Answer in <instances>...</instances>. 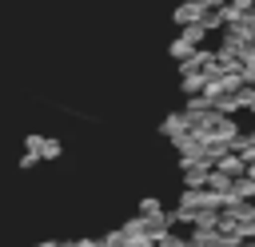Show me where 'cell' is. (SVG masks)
Here are the masks:
<instances>
[{
	"label": "cell",
	"mask_w": 255,
	"mask_h": 247,
	"mask_svg": "<svg viewBox=\"0 0 255 247\" xmlns=\"http://www.w3.org/2000/svg\"><path fill=\"white\" fill-rule=\"evenodd\" d=\"M247 179H255V163H247Z\"/></svg>",
	"instance_id": "19"
},
{
	"label": "cell",
	"mask_w": 255,
	"mask_h": 247,
	"mask_svg": "<svg viewBox=\"0 0 255 247\" xmlns=\"http://www.w3.org/2000/svg\"><path fill=\"white\" fill-rule=\"evenodd\" d=\"M104 239V247H128V235H124V227H112L108 235H100Z\"/></svg>",
	"instance_id": "14"
},
{
	"label": "cell",
	"mask_w": 255,
	"mask_h": 247,
	"mask_svg": "<svg viewBox=\"0 0 255 247\" xmlns=\"http://www.w3.org/2000/svg\"><path fill=\"white\" fill-rule=\"evenodd\" d=\"M203 84H207L203 72H179V92L183 96H203Z\"/></svg>",
	"instance_id": "10"
},
{
	"label": "cell",
	"mask_w": 255,
	"mask_h": 247,
	"mask_svg": "<svg viewBox=\"0 0 255 247\" xmlns=\"http://www.w3.org/2000/svg\"><path fill=\"white\" fill-rule=\"evenodd\" d=\"M211 159H179V171H183V187H207V175H211Z\"/></svg>",
	"instance_id": "3"
},
{
	"label": "cell",
	"mask_w": 255,
	"mask_h": 247,
	"mask_svg": "<svg viewBox=\"0 0 255 247\" xmlns=\"http://www.w3.org/2000/svg\"><path fill=\"white\" fill-rule=\"evenodd\" d=\"M36 163H40V159H36V155H28V151H24V155H20V167H24V171H28V167H36Z\"/></svg>",
	"instance_id": "16"
},
{
	"label": "cell",
	"mask_w": 255,
	"mask_h": 247,
	"mask_svg": "<svg viewBox=\"0 0 255 247\" xmlns=\"http://www.w3.org/2000/svg\"><path fill=\"white\" fill-rule=\"evenodd\" d=\"M215 171L227 175V179H239V175H247V163H243L239 151H223V155L215 159Z\"/></svg>",
	"instance_id": "6"
},
{
	"label": "cell",
	"mask_w": 255,
	"mask_h": 247,
	"mask_svg": "<svg viewBox=\"0 0 255 247\" xmlns=\"http://www.w3.org/2000/svg\"><path fill=\"white\" fill-rule=\"evenodd\" d=\"M24 151H28V155H36L40 163H52V159H60V155H64V143H60L56 135L28 131V135H24Z\"/></svg>",
	"instance_id": "2"
},
{
	"label": "cell",
	"mask_w": 255,
	"mask_h": 247,
	"mask_svg": "<svg viewBox=\"0 0 255 247\" xmlns=\"http://www.w3.org/2000/svg\"><path fill=\"white\" fill-rule=\"evenodd\" d=\"M203 8H215L219 12V8H227V0H203Z\"/></svg>",
	"instance_id": "17"
},
{
	"label": "cell",
	"mask_w": 255,
	"mask_h": 247,
	"mask_svg": "<svg viewBox=\"0 0 255 247\" xmlns=\"http://www.w3.org/2000/svg\"><path fill=\"white\" fill-rule=\"evenodd\" d=\"M163 211H167V207H163L155 195H143V199H139V207H135V215H163Z\"/></svg>",
	"instance_id": "13"
},
{
	"label": "cell",
	"mask_w": 255,
	"mask_h": 247,
	"mask_svg": "<svg viewBox=\"0 0 255 247\" xmlns=\"http://www.w3.org/2000/svg\"><path fill=\"white\" fill-rule=\"evenodd\" d=\"M183 131H191L183 112H167V116L159 120V135H163V139H175V135H183Z\"/></svg>",
	"instance_id": "7"
},
{
	"label": "cell",
	"mask_w": 255,
	"mask_h": 247,
	"mask_svg": "<svg viewBox=\"0 0 255 247\" xmlns=\"http://www.w3.org/2000/svg\"><path fill=\"white\" fill-rule=\"evenodd\" d=\"M32 247H60V239H40V243H32Z\"/></svg>",
	"instance_id": "18"
},
{
	"label": "cell",
	"mask_w": 255,
	"mask_h": 247,
	"mask_svg": "<svg viewBox=\"0 0 255 247\" xmlns=\"http://www.w3.org/2000/svg\"><path fill=\"white\" fill-rule=\"evenodd\" d=\"M124 235H128V247H151L155 239L143 231V223H139V215H131L128 223H124Z\"/></svg>",
	"instance_id": "9"
},
{
	"label": "cell",
	"mask_w": 255,
	"mask_h": 247,
	"mask_svg": "<svg viewBox=\"0 0 255 247\" xmlns=\"http://www.w3.org/2000/svg\"><path fill=\"white\" fill-rule=\"evenodd\" d=\"M155 247H191V239H183V235L167 231V235H159V239H155Z\"/></svg>",
	"instance_id": "15"
},
{
	"label": "cell",
	"mask_w": 255,
	"mask_h": 247,
	"mask_svg": "<svg viewBox=\"0 0 255 247\" xmlns=\"http://www.w3.org/2000/svg\"><path fill=\"white\" fill-rule=\"evenodd\" d=\"M203 40H207L203 24H187V28H179V36H175V40L167 44V56H171L175 64H183V60H187V56H191V52H195V48H199Z\"/></svg>",
	"instance_id": "1"
},
{
	"label": "cell",
	"mask_w": 255,
	"mask_h": 247,
	"mask_svg": "<svg viewBox=\"0 0 255 247\" xmlns=\"http://www.w3.org/2000/svg\"><path fill=\"white\" fill-rule=\"evenodd\" d=\"M247 12H255V0H227L223 20H227V24H235V20H239V16H247Z\"/></svg>",
	"instance_id": "11"
},
{
	"label": "cell",
	"mask_w": 255,
	"mask_h": 247,
	"mask_svg": "<svg viewBox=\"0 0 255 247\" xmlns=\"http://www.w3.org/2000/svg\"><path fill=\"white\" fill-rule=\"evenodd\" d=\"M239 199H255V179H247V175L231 179V187H227L223 203H239Z\"/></svg>",
	"instance_id": "8"
},
{
	"label": "cell",
	"mask_w": 255,
	"mask_h": 247,
	"mask_svg": "<svg viewBox=\"0 0 255 247\" xmlns=\"http://www.w3.org/2000/svg\"><path fill=\"white\" fill-rule=\"evenodd\" d=\"M203 0H183V4H175V12H171V20L179 24V28H187V24H199L203 20Z\"/></svg>",
	"instance_id": "5"
},
{
	"label": "cell",
	"mask_w": 255,
	"mask_h": 247,
	"mask_svg": "<svg viewBox=\"0 0 255 247\" xmlns=\"http://www.w3.org/2000/svg\"><path fill=\"white\" fill-rule=\"evenodd\" d=\"M239 76H243V84H255V44H247V52H243V68H239Z\"/></svg>",
	"instance_id": "12"
},
{
	"label": "cell",
	"mask_w": 255,
	"mask_h": 247,
	"mask_svg": "<svg viewBox=\"0 0 255 247\" xmlns=\"http://www.w3.org/2000/svg\"><path fill=\"white\" fill-rule=\"evenodd\" d=\"M171 147L179 151V159H207V155H203V135H195V131L175 135V139H171Z\"/></svg>",
	"instance_id": "4"
},
{
	"label": "cell",
	"mask_w": 255,
	"mask_h": 247,
	"mask_svg": "<svg viewBox=\"0 0 255 247\" xmlns=\"http://www.w3.org/2000/svg\"><path fill=\"white\" fill-rule=\"evenodd\" d=\"M251 243H255V239H251Z\"/></svg>",
	"instance_id": "20"
}]
</instances>
